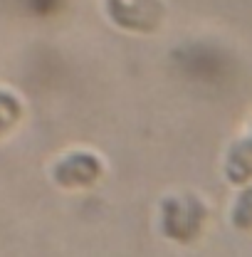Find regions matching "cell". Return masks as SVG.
Segmentation results:
<instances>
[{
	"label": "cell",
	"instance_id": "cell-5",
	"mask_svg": "<svg viewBox=\"0 0 252 257\" xmlns=\"http://www.w3.org/2000/svg\"><path fill=\"white\" fill-rule=\"evenodd\" d=\"M20 114H23L20 99L15 94H10V92H5V89H0V136L18 124Z\"/></svg>",
	"mask_w": 252,
	"mask_h": 257
},
{
	"label": "cell",
	"instance_id": "cell-3",
	"mask_svg": "<svg viewBox=\"0 0 252 257\" xmlns=\"http://www.w3.org/2000/svg\"><path fill=\"white\" fill-rule=\"evenodd\" d=\"M104 173V163L99 156L87 154V151H74L55 163L52 178L62 188H87L94 186Z\"/></svg>",
	"mask_w": 252,
	"mask_h": 257
},
{
	"label": "cell",
	"instance_id": "cell-6",
	"mask_svg": "<svg viewBox=\"0 0 252 257\" xmlns=\"http://www.w3.org/2000/svg\"><path fill=\"white\" fill-rule=\"evenodd\" d=\"M235 223L240 225V227H247L250 225V191H245L242 198H240V205L235 210Z\"/></svg>",
	"mask_w": 252,
	"mask_h": 257
},
{
	"label": "cell",
	"instance_id": "cell-1",
	"mask_svg": "<svg viewBox=\"0 0 252 257\" xmlns=\"http://www.w3.org/2000/svg\"><path fill=\"white\" fill-rule=\"evenodd\" d=\"M208 218V208L193 198H166L161 203V232L171 240L190 242Z\"/></svg>",
	"mask_w": 252,
	"mask_h": 257
},
{
	"label": "cell",
	"instance_id": "cell-2",
	"mask_svg": "<svg viewBox=\"0 0 252 257\" xmlns=\"http://www.w3.org/2000/svg\"><path fill=\"white\" fill-rule=\"evenodd\" d=\"M106 15L114 25L134 32H154L163 20L161 0H106Z\"/></svg>",
	"mask_w": 252,
	"mask_h": 257
},
{
	"label": "cell",
	"instance_id": "cell-4",
	"mask_svg": "<svg viewBox=\"0 0 252 257\" xmlns=\"http://www.w3.org/2000/svg\"><path fill=\"white\" fill-rule=\"evenodd\" d=\"M227 178L232 183H247L252 173V156H250V141H240L230 149L227 154Z\"/></svg>",
	"mask_w": 252,
	"mask_h": 257
}]
</instances>
